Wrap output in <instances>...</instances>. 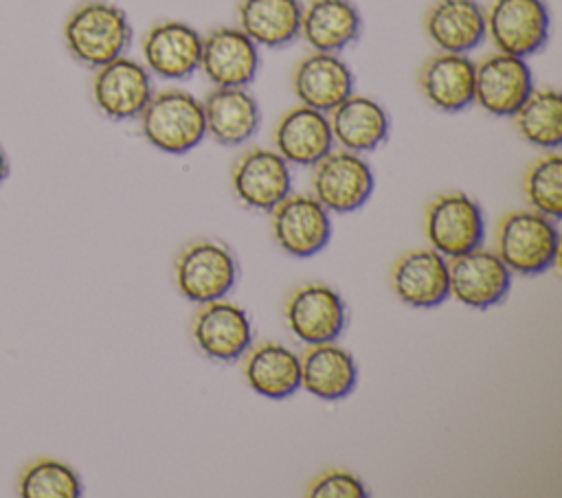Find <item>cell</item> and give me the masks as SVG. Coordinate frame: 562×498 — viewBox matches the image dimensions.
Returning a JSON list of instances; mask_svg holds the SVG:
<instances>
[{"label":"cell","instance_id":"1","mask_svg":"<svg viewBox=\"0 0 562 498\" xmlns=\"http://www.w3.org/2000/svg\"><path fill=\"white\" fill-rule=\"evenodd\" d=\"M61 35L70 57L94 70L127 53L132 24L119 4L110 0H86L68 13Z\"/></svg>","mask_w":562,"mask_h":498},{"label":"cell","instance_id":"2","mask_svg":"<svg viewBox=\"0 0 562 498\" xmlns=\"http://www.w3.org/2000/svg\"><path fill=\"white\" fill-rule=\"evenodd\" d=\"M560 250L555 219L538 211H512L496 226V254L503 263L525 276L547 272Z\"/></svg>","mask_w":562,"mask_h":498},{"label":"cell","instance_id":"3","mask_svg":"<svg viewBox=\"0 0 562 498\" xmlns=\"http://www.w3.org/2000/svg\"><path fill=\"white\" fill-rule=\"evenodd\" d=\"M138 118L147 143L165 154H187L206 136L202 101L187 90L151 94Z\"/></svg>","mask_w":562,"mask_h":498},{"label":"cell","instance_id":"4","mask_svg":"<svg viewBox=\"0 0 562 498\" xmlns=\"http://www.w3.org/2000/svg\"><path fill=\"white\" fill-rule=\"evenodd\" d=\"M551 15L544 0H492L485 11V37L498 53L527 59L544 48Z\"/></svg>","mask_w":562,"mask_h":498},{"label":"cell","instance_id":"5","mask_svg":"<svg viewBox=\"0 0 562 498\" xmlns=\"http://www.w3.org/2000/svg\"><path fill=\"white\" fill-rule=\"evenodd\" d=\"M237 261L233 252L211 239L189 244L176 259V283L184 298L211 303L224 298L237 281Z\"/></svg>","mask_w":562,"mask_h":498},{"label":"cell","instance_id":"6","mask_svg":"<svg viewBox=\"0 0 562 498\" xmlns=\"http://www.w3.org/2000/svg\"><path fill=\"white\" fill-rule=\"evenodd\" d=\"M426 237L443 257H459L481 248L485 239V217L470 195L461 191L435 197L426 208Z\"/></svg>","mask_w":562,"mask_h":498},{"label":"cell","instance_id":"7","mask_svg":"<svg viewBox=\"0 0 562 498\" xmlns=\"http://www.w3.org/2000/svg\"><path fill=\"white\" fill-rule=\"evenodd\" d=\"M94 107L110 121L138 118L154 94L151 75L145 64L130 57H116L99 68L92 77Z\"/></svg>","mask_w":562,"mask_h":498},{"label":"cell","instance_id":"8","mask_svg":"<svg viewBox=\"0 0 562 498\" xmlns=\"http://www.w3.org/2000/svg\"><path fill=\"white\" fill-rule=\"evenodd\" d=\"M371 165L356 151H329L314 165V197L334 213H351L367 204L373 193Z\"/></svg>","mask_w":562,"mask_h":498},{"label":"cell","instance_id":"9","mask_svg":"<svg viewBox=\"0 0 562 498\" xmlns=\"http://www.w3.org/2000/svg\"><path fill=\"white\" fill-rule=\"evenodd\" d=\"M285 322L292 336L305 344L334 342L347 325V307L329 285L307 283L288 296Z\"/></svg>","mask_w":562,"mask_h":498},{"label":"cell","instance_id":"10","mask_svg":"<svg viewBox=\"0 0 562 498\" xmlns=\"http://www.w3.org/2000/svg\"><path fill=\"white\" fill-rule=\"evenodd\" d=\"M259 64V46L239 26H217L202 37L200 70L215 88H248Z\"/></svg>","mask_w":562,"mask_h":498},{"label":"cell","instance_id":"11","mask_svg":"<svg viewBox=\"0 0 562 498\" xmlns=\"http://www.w3.org/2000/svg\"><path fill=\"white\" fill-rule=\"evenodd\" d=\"M450 294L474 309H487L498 305L512 290V270L496 252L470 250L459 257H450L448 263Z\"/></svg>","mask_w":562,"mask_h":498},{"label":"cell","instance_id":"12","mask_svg":"<svg viewBox=\"0 0 562 498\" xmlns=\"http://www.w3.org/2000/svg\"><path fill=\"white\" fill-rule=\"evenodd\" d=\"M270 213L277 244L296 259L321 252L331 237L329 211L314 195H288Z\"/></svg>","mask_w":562,"mask_h":498},{"label":"cell","instance_id":"13","mask_svg":"<svg viewBox=\"0 0 562 498\" xmlns=\"http://www.w3.org/2000/svg\"><path fill=\"white\" fill-rule=\"evenodd\" d=\"M533 90V77L522 57L492 53L474 68V103L494 116H512Z\"/></svg>","mask_w":562,"mask_h":498},{"label":"cell","instance_id":"14","mask_svg":"<svg viewBox=\"0 0 562 498\" xmlns=\"http://www.w3.org/2000/svg\"><path fill=\"white\" fill-rule=\"evenodd\" d=\"M233 191L248 208L270 213L292 191L290 167L277 149H248L233 167Z\"/></svg>","mask_w":562,"mask_h":498},{"label":"cell","instance_id":"15","mask_svg":"<svg viewBox=\"0 0 562 498\" xmlns=\"http://www.w3.org/2000/svg\"><path fill=\"white\" fill-rule=\"evenodd\" d=\"M145 68L162 79H187L200 68L202 35L187 22L165 20L143 37Z\"/></svg>","mask_w":562,"mask_h":498},{"label":"cell","instance_id":"16","mask_svg":"<svg viewBox=\"0 0 562 498\" xmlns=\"http://www.w3.org/2000/svg\"><path fill=\"white\" fill-rule=\"evenodd\" d=\"M198 349L217 362L241 358L252 340L248 314L228 301H211L200 307L191 325Z\"/></svg>","mask_w":562,"mask_h":498},{"label":"cell","instance_id":"17","mask_svg":"<svg viewBox=\"0 0 562 498\" xmlns=\"http://www.w3.org/2000/svg\"><path fill=\"white\" fill-rule=\"evenodd\" d=\"M391 285L397 298L411 307L430 309L450 296L448 263L432 248H417L395 259Z\"/></svg>","mask_w":562,"mask_h":498},{"label":"cell","instance_id":"18","mask_svg":"<svg viewBox=\"0 0 562 498\" xmlns=\"http://www.w3.org/2000/svg\"><path fill=\"white\" fill-rule=\"evenodd\" d=\"M353 72L336 53H310L292 72V90L301 105L318 112H331L353 94Z\"/></svg>","mask_w":562,"mask_h":498},{"label":"cell","instance_id":"19","mask_svg":"<svg viewBox=\"0 0 562 498\" xmlns=\"http://www.w3.org/2000/svg\"><path fill=\"white\" fill-rule=\"evenodd\" d=\"M274 147L290 165L314 167L334 149L329 116L307 105L288 110L274 125Z\"/></svg>","mask_w":562,"mask_h":498},{"label":"cell","instance_id":"20","mask_svg":"<svg viewBox=\"0 0 562 498\" xmlns=\"http://www.w3.org/2000/svg\"><path fill=\"white\" fill-rule=\"evenodd\" d=\"M202 110L206 134L226 147L250 140L261 125L259 103L246 88H213Z\"/></svg>","mask_w":562,"mask_h":498},{"label":"cell","instance_id":"21","mask_svg":"<svg viewBox=\"0 0 562 498\" xmlns=\"http://www.w3.org/2000/svg\"><path fill=\"white\" fill-rule=\"evenodd\" d=\"M424 29L439 50L468 55L485 39V11L476 0H435Z\"/></svg>","mask_w":562,"mask_h":498},{"label":"cell","instance_id":"22","mask_svg":"<svg viewBox=\"0 0 562 498\" xmlns=\"http://www.w3.org/2000/svg\"><path fill=\"white\" fill-rule=\"evenodd\" d=\"M476 64L461 53H437L419 72V88L426 101L441 112H461L474 103Z\"/></svg>","mask_w":562,"mask_h":498},{"label":"cell","instance_id":"23","mask_svg":"<svg viewBox=\"0 0 562 498\" xmlns=\"http://www.w3.org/2000/svg\"><path fill=\"white\" fill-rule=\"evenodd\" d=\"M358 382L353 355L334 342L310 344L301 355V386L323 401H338L351 395Z\"/></svg>","mask_w":562,"mask_h":498},{"label":"cell","instance_id":"24","mask_svg":"<svg viewBox=\"0 0 562 498\" xmlns=\"http://www.w3.org/2000/svg\"><path fill=\"white\" fill-rule=\"evenodd\" d=\"M362 31V18L351 0H310L301 13V35L318 53H340Z\"/></svg>","mask_w":562,"mask_h":498},{"label":"cell","instance_id":"25","mask_svg":"<svg viewBox=\"0 0 562 498\" xmlns=\"http://www.w3.org/2000/svg\"><path fill=\"white\" fill-rule=\"evenodd\" d=\"M329 125L334 143H338L342 149L367 154L389 138L391 121L386 110L375 99L349 94L331 110Z\"/></svg>","mask_w":562,"mask_h":498},{"label":"cell","instance_id":"26","mask_svg":"<svg viewBox=\"0 0 562 498\" xmlns=\"http://www.w3.org/2000/svg\"><path fill=\"white\" fill-rule=\"evenodd\" d=\"M303 4L299 0H239V29L263 48H281L301 35Z\"/></svg>","mask_w":562,"mask_h":498},{"label":"cell","instance_id":"27","mask_svg":"<svg viewBox=\"0 0 562 498\" xmlns=\"http://www.w3.org/2000/svg\"><path fill=\"white\" fill-rule=\"evenodd\" d=\"M248 386L268 399H285L301 388V358L281 342H261L244 364Z\"/></svg>","mask_w":562,"mask_h":498},{"label":"cell","instance_id":"28","mask_svg":"<svg viewBox=\"0 0 562 498\" xmlns=\"http://www.w3.org/2000/svg\"><path fill=\"white\" fill-rule=\"evenodd\" d=\"M518 134L542 149L562 143V97L553 88H533L522 105L512 114Z\"/></svg>","mask_w":562,"mask_h":498},{"label":"cell","instance_id":"29","mask_svg":"<svg viewBox=\"0 0 562 498\" xmlns=\"http://www.w3.org/2000/svg\"><path fill=\"white\" fill-rule=\"evenodd\" d=\"M83 491L77 472L57 459L29 463L18 480L22 498H79Z\"/></svg>","mask_w":562,"mask_h":498},{"label":"cell","instance_id":"30","mask_svg":"<svg viewBox=\"0 0 562 498\" xmlns=\"http://www.w3.org/2000/svg\"><path fill=\"white\" fill-rule=\"evenodd\" d=\"M525 195L533 211L560 219L562 215V158L547 154L538 158L525 176Z\"/></svg>","mask_w":562,"mask_h":498},{"label":"cell","instance_id":"31","mask_svg":"<svg viewBox=\"0 0 562 498\" xmlns=\"http://www.w3.org/2000/svg\"><path fill=\"white\" fill-rule=\"evenodd\" d=\"M310 498H367L364 483L351 472L331 469L321 474L307 489Z\"/></svg>","mask_w":562,"mask_h":498},{"label":"cell","instance_id":"32","mask_svg":"<svg viewBox=\"0 0 562 498\" xmlns=\"http://www.w3.org/2000/svg\"><path fill=\"white\" fill-rule=\"evenodd\" d=\"M9 173H11V162H9V154L4 151V147H2V143H0V186L4 184V180L9 178Z\"/></svg>","mask_w":562,"mask_h":498}]
</instances>
